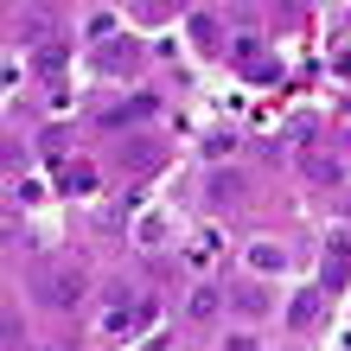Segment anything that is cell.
I'll list each match as a JSON object with an SVG mask.
<instances>
[{
  "instance_id": "cell-1",
  "label": "cell",
  "mask_w": 351,
  "mask_h": 351,
  "mask_svg": "<svg viewBox=\"0 0 351 351\" xmlns=\"http://www.w3.org/2000/svg\"><path fill=\"white\" fill-rule=\"evenodd\" d=\"M45 300L51 306H77L84 300V275H77V268H45Z\"/></svg>"
},
{
  "instance_id": "cell-2",
  "label": "cell",
  "mask_w": 351,
  "mask_h": 351,
  "mask_svg": "<svg viewBox=\"0 0 351 351\" xmlns=\"http://www.w3.org/2000/svg\"><path fill=\"white\" fill-rule=\"evenodd\" d=\"M345 275H351V237H332V262L319 268V287L332 294V287H345Z\"/></svg>"
},
{
  "instance_id": "cell-3",
  "label": "cell",
  "mask_w": 351,
  "mask_h": 351,
  "mask_svg": "<svg viewBox=\"0 0 351 351\" xmlns=\"http://www.w3.org/2000/svg\"><path fill=\"white\" fill-rule=\"evenodd\" d=\"M319 294H326V287H306V294L294 300V313H287V326H294V332H306V326L319 319Z\"/></svg>"
},
{
  "instance_id": "cell-4",
  "label": "cell",
  "mask_w": 351,
  "mask_h": 351,
  "mask_svg": "<svg viewBox=\"0 0 351 351\" xmlns=\"http://www.w3.org/2000/svg\"><path fill=\"white\" fill-rule=\"evenodd\" d=\"M217 313V287H198L192 294V319H211Z\"/></svg>"
}]
</instances>
